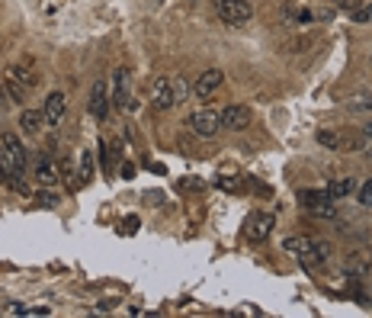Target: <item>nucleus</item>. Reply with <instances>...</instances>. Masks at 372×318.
Returning a JSON list of instances; mask_svg holds the SVG:
<instances>
[{
  "mask_svg": "<svg viewBox=\"0 0 372 318\" xmlns=\"http://www.w3.org/2000/svg\"><path fill=\"white\" fill-rule=\"evenodd\" d=\"M343 10H356V7H363V0H337Z\"/></svg>",
  "mask_w": 372,
  "mask_h": 318,
  "instance_id": "nucleus-28",
  "label": "nucleus"
},
{
  "mask_svg": "<svg viewBox=\"0 0 372 318\" xmlns=\"http://www.w3.org/2000/svg\"><path fill=\"white\" fill-rule=\"evenodd\" d=\"M190 129L199 138H212V135L222 132V113L212 106L196 109V113H190Z\"/></svg>",
  "mask_w": 372,
  "mask_h": 318,
  "instance_id": "nucleus-3",
  "label": "nucleus"
},
{
  "mask_svg": "<svg viewBox=\"0 0 372 318\" xmlns=\"http://www.w3.org/2000/svg\"><path fill=\"white\" fill-rule=\"evenodd\" d=\"M190 90H193V87L186 84L183 77H174V93H177V103H183V100H186V97H190Z\"/></svg>",
  "mask_w": 372,
  "mask_h": 318,
  "instance_id": "nucleus-21",
  "label": "nucleus"
},
{
  "mask_svg": "<svg viewBox=\"0 0 372 318\" xmlns=\"http://www.w3.org/2000/svg\"><path fill=\"white\" fill-rule=\"evenodd\" d=\"M151 106H154V109H170V106H177L174 77H157L154 84H151Z\"/></svg>",
  "mask_w": 372,
  "mask_h": 318,
  "instance_id": "nucleus-6",
  "label": "nucleus"
},
{
  "mask_svg": "<svg viewBox=\"0 0 372 318\" xmlns=\"http://www.w3.org/2000/svg\"><path fill=\"white\" fill-rule=\"evenodd\" d=\"M113 103L119 109H135L132 103V71L129 67H119L116 77H113Z\"/></svg>",
  "mask_w": 372,
  "mask_h": 318,
  "instance_id": "nucleus-5",
  "label": "nucleus"
},
{
  "mask_svg": "<svg viewBox=\"0 0 372 318\" xmlns=\"http://www.w3.org/2000/svg\"><path fill=\"white\" fill-rule=\"evenodd\" d=\"M353 180H350V177H340V180H331V184H327V196H331V200H343V196H347V193H353Z\"/></svg>",
  "mask_w": 372,
  "mask_h": 318,
  "instance_id": "nucleus-16",
  "label": "nucleus"
},
{
  "mask_svg": "<svg viewBox=\"0 0 372 318\" xmlns=\"http://www.w3.org/2000/svg\"><path fill=\"white\" fill-rule=\"evenodd\" d=\"M250 122H254V113H250L248 106H241V103H234V106L222 109V129L241 132V129H248Z\"/></svg>",
  "mask_w": 372,
  "mask_h": 318,
  "instance_id": "nucleus-7",
  "label": "nucleus"
},
{
  "mask_svg": "<svg viewBox=\"0 0 372 318\" xmlns=\"http://www.w3.org/2000/svg\"><path fill=\"white\" fill-rule=\"evenodd\" d=\"M35 202H39V206H58V196H55V193H49V190H42L39 196H35Z\"/></svg>",
  "mask_w": 372,
  "mask_h": 318,
  "instance_id": "nucleus-22",
  "label": "nucleus"
},
{
  "mask_svg": "<svg viewBox=\"0 0 372 318\" xmlns=\"http://www.w3.org/2000/svg\"><path fill=\"white\" fill-rule=\"evenodd\" d=\"M372 270V251H353L343 260V273L347 276H366Z\"/></svg>",
  "mask_w": 372,
  "mask_h": 318,
  "instance_id": "nucleus-11",
  "label": "nucleus"
},
{
  "mask_svg": "<svg viewBox=\"0 0 372 318\" xmlns=\"http://www.w3.org/2000/svg\"><path fill=\"white\" fill-rule=\"evenodd\" d=\"M0 103H13V93L10 87H3V81H0Z\"/></svg>",
  "mask_w": 372,
  "mask_h": 318,
  "instance_id": "nucleus-27",
  "label": "nucleus"
},
{
  "mask_svg": "<svg viewBox=\"0 0 372 318\" xmlns=\"http://www.w3.org/2000/svg\"><path fill=\"white\" fill-rule=\"evenodd\" d=\"M366 135H369V138H372V126H369V129H366Z\"/></svg>",
  "mask_w": 372,
  "mask_h": 318,
  "instance_id": "nucleus-30",
  "label": "nucleus"
},
{
  "mask_svg": "<svg viewBox=\"0 0 372 318\" xmlns=\"http://www.w3.org/2000/svg\"><path fill=\"white\" fill-rule=\"evenodd\" d=\"M42 113H45V122L49 126H58L61 119H65V113H67V100H65V93H49L45 97V106H42Z\"/></svg>",
  "mask_w": 372,
  "mask_h": 318,
  "instance_id": "nucleus-9",
  "label": "nucleus"
},
{
  "mask_svg": "<svg viewBox=\"0 0 372 318\" xmlns=\"http://www.w3.org/2000/svg\"><path fill=\"white\" fill-rule=\"evenodd\" d=\"M35 180H39V184H55V180H58V164H51L49 158H39L35 161Z\"/></svg>",
  "mask_w": 372,
  "mask_h": 318,
  "instance_id": "nucleus-14",
  "label": "nucleus"
},
{
  "mask_svg": "<svg viewBox=\"0 0 372 318\" xmlns=\"http://www.w3.org/2000/svg\"><path fill=\"white\" fill-rule=\"evenodd\" d=\"M222 81H225V77H222V71H218V67H212V71H202V74H199V81L193 84V93L206 100V97H212V93L222 87Z\"/></svg>",
  "mask_w": 372,
  "mask_h": 318,
  "instance_id": "nucleus-10",
  "label": "nucleus"
},
{
  "mask_svg": "<svg viewBox=\"0 0 372 318\" xmlns=\"http://www.w3.org/2000/svg\"><path fill=\"white\" fill-rule=\"evenodd\" d=\"M216 13H218L222 23L241 26V23H248V19L254 17V7H250L248 0H216Z\"/></svg>",
  "mask_w": 372,
  "mask_h": 318,
  "instance_id": "nucleus-4",
  "label": "nucleus"
},
{
  "mask_svg": "<svg viewBox=\"0 0 372 318\" xmlns=\"http://www.w3.org/2000/svg\"><path fill=\"white\" fill-rule=\"evenodd\" d=\"M273 225H276V218L270 216V212H254V216L248 218V238H254V241H264V238H270Z\"/></svg>",
  "mask_w": 372,
  "mask_h": 318,
  "instance_id": "nucleus-8",
  "label": "nucleus"
},
{
  "mask_svg": "<svg viewBox=\"0 0 372 318\" xmlns=\"http://www.w3.org/2000/svg\"><path fill=\"white\" fill-rule=\"evenodd\" d=\"M312 254H314V264H324V260H331V244L327 241H314V248H312Z\"/></svg>",
  "mask_w": 372,
  "mask_h": 318,
  "instance_id": "nucleus-19",
  "label": "nucleus"
},
{
  "mask_svg": "<svg viewBox=\"0 0 372 318\" xmlns=\"http://www.w3.org/2000/svg\"><path fill=\"white\" fill-rule=\"evenodd\" d=\"M318 142L327 145V148H340V145H343V142L337 138V135H331V132H321V135H318Z\"/></svg>",
  "mask_w": 372,
  "mask_h": 318,
  "instance_id": "nucleus-24",
  "label": "nucleus"
},
{
  "mask_svg": "<svg viewBox=\"0 0 372 318\" xmlns=\"http://www.w3.org/2000/svg\"><path fill=\"white\" fill-rule=\"evenodd\" d=\"M321 200H331V196H327V190H298V202H302V206H314V202H321Z\"/></svg>",
  "mask_w": 372,
  "mask_h": 318,
  "instance_id": "nucleus-18",
  "label": "nucleus"
},
{
  "mask_svg": "<svg viewBox=\"0 0 372 318\" xmlns=\"http://www.w3.org/2000/svg\"><path fill=\"white\" fill-rule=\"evenodd\" d=\"M308 212L318 218H337V200H321L314 202V206H308Z\"/></svg>",
  "mask_w": 372,
  "mask_h": 318,
  "instance_id": "nucleus-17",
  "label": "nucleus"
},
{
  "mask_svg": "<svg viewBox=\"0 0 372 318\" xmlns=\"http://www.w3.org/2000/svg\"><path fill=\"white\" fill-rule=\"evenodd\" d=\"M42 122H45V113L42 109H23L19 113V126H23V132H39L42 129Z\"/></svg>",
  "mask_w": 372,
  "mask_h": 318,
  "instance_id": "nucleus-15",
  "label": "nucleus"
},
{
  "mask_svg": "<svg viewBox=\"0 0 372 318\" xmlns=\"http://www.w3.org/2000/svg\"><path fill=\"white\" fill-rule=\"evenodd\" d=\"M282 248H286L289 254H296V257H312L314 241L312 238H302V234H289V238L282 241Z\"/></svg>",
  "mask_w": 372,
  "mask_h": 318,
  "instance_id": "nucleus-13",
  "label": "nucleus"
},
{
  "mask_svg": "<svg viewBox=\"0 0 372 318\" xmlns=\"http://www.w3.org/2000/svg\"><path fill=\"white\" fill-rule=\"evenodd\" d=\"M125 232H138V218H125Z\"/></svg>",
  "mask_w": 372,
  "mask_h": 318,
  "instance_id": "nucleus-29",
  "label": "nucleus"
},
{
  "mask_svg": "<svg viewBox=\"0 0 372 318\" xmlns=\"http://www.w3.org/2000/svg\"><path fill=\"white\" fill-rule=\"evenodd\" d=\"M3 84L10 87L13 103H17V100H23V97L33 90L35 84H39V77H35V71L29 65H10L7 71H3Z\"/></svg>",
  "mask_w": 372,
  "mask_h": 318,
  "instance_id": "nucleus-2",
  "label": "nucleus"
},
{
  "mask_svg": "<svg viewBox=\"0 0 372 318\" xmlns=\"http://www.w3.org/2000/svg\"><path fill=\"white\" fill-rule=\"evenodd\" d=\"M0 170L7 177L13 174H26V164H29V154H26L23 142H19L13 132H3L0 135Z\"/></svg>",
  "mask_w": 372,
  "mask_h": 318,
  "instance_id": "nucleus-1",
  "label": "nucleus"
},
{
  "mask_svg": "<svg viewBox=\"0 0 372 318\" xmlns=\"http://www.w3.org/2000/svg\"><path fill=\"white\" fill-rule=\"evenodd\" d=\"M106 109H109L106 81H93V87H90V113L97 119H106Z\"/></svg>",
  "mask_w": 372,
  "mask_h": 318,
  "instance_id": "nucleus-12",
  "label": "nucleus"
},
{
  "mask_svg": "<svg viewBox=\"0 0 372 318\" xmlns=\"http://www.w3.org/2000/svg\"><path fill=\"white\" fill-rule=\"evenodd\" d=\"M359 202H363V206H372V180L359 186Z\"/></svg>",
  "mask_w": 372,
  "mask_h": 318,
  "instance_id": "nucleus-25",
  "label": "nucleus"
},
{
  "mask_svg": "<svg viewBox=\"0 0 372 318\" xmlns=\"http://www.w3.org/2000/svg\"><path fill=\"white\" fill-rule=\"evenodd\" d=\"M218 186H225V190H241V180L234 184V180H228V177H218Z\"/></svg>",
  "mask_w": 372,
  "mask_h": 318,
  "instance_id": "nucleus-26",
  "label": "nucleus"
},
{
  "mask_svg": "<svg viewBox=\"0 0 372 318\" xmlns=\"http://www.w3.org/2000/svg\"><path fill=\"white\" fill-rule=\"evenodd\" d=\"M90 177H93V154H90V151H83V158H81V180L87 184Z\"/></svg>",
  "mask_w": 372,
  "mask_h": 318,
  "instance_id": "nucleus-20",
  "label": "nucleus"
},
{
  "mask_svg": "<svg viewBox=\"0 0 372 318\" xmlns=\"http://www.w3.org/2000/svg\"><path fill=\"white\" fill-rule=\"evenodd\" d=\"M353 19H356V23H372V7H356L353 10Z\"/></svg>",
  "mask_w": 372,
  "mask_h": 318,
  "instance_id": "nucleus-23",
  "label": "nucleus"
}]
</instances>
